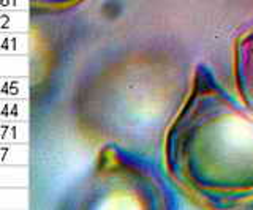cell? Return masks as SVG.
Here are the masks:
<instances>
[{"mask_svg": "<svg viewBox=\"0 0 253 210\" xmlns=\"http://www.w3.org/2000/svg\"><path fill=\"white\" fill-rule=\"evenodd\" d=\"M166 163L182 186L212 204L253 199V119L204 67L166 136Z\"/></svg>", "mask_w": 253, "mask_h": 210, "instance_id": "cell-1", "label": "cell"}, {"mask_svg": "<svg viewBox=\"0 0 253 210\" xmlns=\"http://www.w3.org/2000/svg\"><path fill=\"white\" fill-rule=\"evenodd\" d=\"M236 84L244 103L253 111V29L236 44Z\"/></svg>", "mask_w": 253, "mask_h": 210, "instance_id": "cell-2", "label": "cell"}, {"mask_svg": "<svg viewBox=\"0 0 253 210\" xmlns=\"http://www.w3.org/2000/svg\"><path fill=\"white\" fill-rule=\"evenodd\" d=\"M30 204V186H0V210H26Z\"/></svg>", "mask_w": 253, "mask_h": 210, "instance_id": "cell-3", "label": "cell"}, {"mask_svg": "<svg viewBox=\"0 0 253 210\" xmlns=\"http://www.w3.org/2000/svg\"><path fill=\"white\" fill-rule=\"evenodd\" d=\"M30 36L22 32H0V56H30Z\"/></svg>", "mask_w": 253, "mask_h": 210, "instance_id": "cell-4", "label": "cell"}, {"mask_svg": "<svg viewBox=\"0 0 253 210\" xmlns=\"http://www.w3.org/2000/svg\"><path fill=\"white\" fill-rule=\"evenodd\" d=\"M30 122H0V144H30Z\"/></svg>", "mask_w": 253, "mask_h": 210, "instance_id": "cell-5", "label": "cell"}, {"mask_svg": "<svg viewBox=\"0 0 253 210\" xmlns=\"http://www.w3.org/2000/svg\"><path fill=\"white\" fill-rule=\"evenodd\" d=\"M0 122H30V98L0 100Z\"/></svg>", "mask_w": 253, "mask_h": 210, "instance_id": "cell-6", "label": "cell"}, {"mask_svg": "<svg viewBox=\"0 0 253 210\" xmlns=\"http://www.w3.org/2000/svg\"><path fill=\"white\" fill-rule=\"evenodd\" d=\"M30 144H0V166H30Z\"/></svg>", "mask_w": 253, "mask_h": 210, "instance_id": "cell-7", "label": "cell"}, {"mask_svg": "<svg viewBox=\"0 0 253 210\" xmlns=\"http://www.w3.org/2000/svg\"><path fill=\"white\" fill-rule=\"evenodd\" d=\"M30 10L0 11V32H30Z\"/></svg>", "mask_w": 253, "mask_h": 210, "instance_id": "cell-8", "label": "cell"}, {"mask_svg": "<svg viewBox=\"0 0 253 210\" xmlns=\"http://www.w3.org/2000/svg\"><path fill=\"white\" fill-rule=\"evenodd\" d=\"M30 56H0V77H30Z\"/></svg>", "mask_w": 253, "mask_h": 210, "instance_id": "cell-9", "label": "cell"}, {"mask_svg": "<svg viewBox=\"0 0 253 210\" xmlns=\"http://www.w3.org/2000/svg\"><path fill=\"white\" fill-rule=\"evenodd\" d=\"M30 98V77H0V100Z\"/></svg>", "mask_w": 253, "mask_h": 210, "instance_id": "cell-10", "label": "cell"}, {"mask_svg": "<svg viewBox=\"0 0 253 210\" xmlns=\"http://www.w3.org/2000/svg\"><path fill=\"white\" fill-rule=\"evenodd\" d=\"M0 186H30V166H0Z\"/></svg>", "mask_w": 253, "mask_h": 210, "instance_id": "cell-11", "label": "cell"}, {"mask_svg": "<svg viewBox=\"0 0 253 210\" xmlns=\"http://www.w3.org/2000/svg\"><path fill=\"white\" fill-rule=\"evenodd\" d=\"M30 10V0H0V11Z\"/></svg>", "mask_w": 253, "mask_h": 210, "instance_id": "cell-12", "label": "cell"}, {"mask_svg": "<svg viewBox=\"0 0 253 210\" xmlns=\"http://www.w3.org/2000/svg\"><path fill=\"white\" fill-rule=\"evenodd\" d=\"M47 3H54V5H70V3H75L79 2V0H44Z\"/></svg>", "mask_w": 253, "mask_h": 210, "instance_id": "cell-13", "label": "cell"}]
</instances>
